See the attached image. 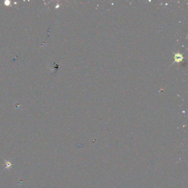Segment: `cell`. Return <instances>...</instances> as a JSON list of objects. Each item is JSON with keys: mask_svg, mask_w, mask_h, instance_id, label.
<instances>
[{"mask_svg": "<svg viewBox=\"0 0 188 188\" xmlns=\"http://www.w3.org/2000/svg\"><path fill=\"white\" fill-rule=\"evenodd\" d=\"M175 61L177 62H179L183 59V56L180 54H176L175 55Z\"/></svg>", "mask_w": 188, "mask_h": 188, "instance_id": "obj_1", "label": "cell"}]
</instances>
